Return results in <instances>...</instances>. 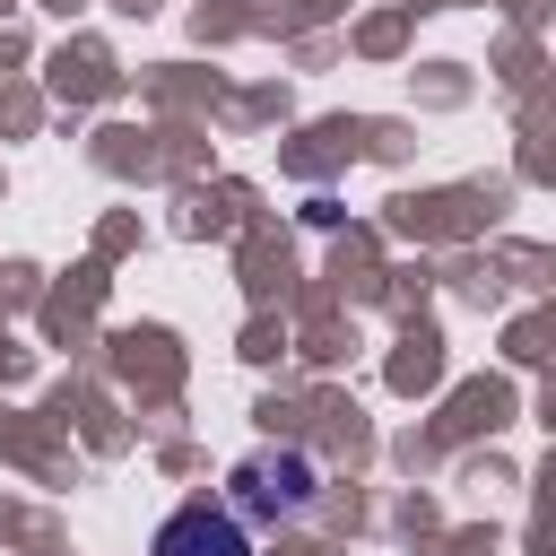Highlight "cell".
Listing matches in <instances>:
<instances>
[{
	"label": "cell",
	"mask_w": 556,
	"mask_h": 556,
	"mask_svg": "<svg viewBox=\"0 0 556 556\" xmlns=\"http://www.w3.org/2000/svg\"><path fill=\"white\" fill-rule=\"evenodd\" d=\"M148 556H252V539H243V521H235L226 504H182V513L156 530Z\"/></svg>",
	"instance_id": "7a4b0ae2"
},
{
	"label": "cell",
	"mask_w": 556,
	"mask_h": 556,
	"mask_svg": "<svg viewBox=\"0 0 556 556\" xmlns=\"http://www.w3.org/2000/svg\"><path fill=\"white\" fill-rule=\"evenodd\" d=\"M321 504V460L313 452H295V443H261V452H243L235 469H226V513H243V521H304Z\"/></svg>",
	"instance_id": "6da1fadb"
}]
</instances>
